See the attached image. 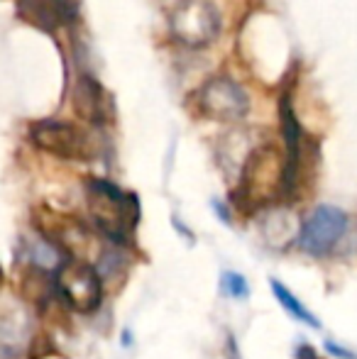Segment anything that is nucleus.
Returning <instances> with one entry per match:
<instances>
[{
    "label": "nucleus",
    "instance_id": "nucleus-6",
    "mask_svg": "<svg viewBox=\"0 0 357 359\" xmlns=\"http://www.w3.org/2000/svg\"><path fill=\"white\" fill-rule=\"evenodd\" d=\"M169 25L177 42L198 49L220 34V13L210 0H179Z\"/></svg>",
    "mask_w": 357,
    "mask_h": 359
},
{
    "label": "nucleus",
    "instance_id": "nucleus-12",
    "mask_svg": "<svg viewBox=\"0 0 357 359\" xmlns=\"http://www.w3.org/2000/svg\"><path fill=\"white\" fill-rule=\"evenodd\" d=\"M220 293L228 296L230 301H248L250 298V284L240 271H233V269H225L220 274Z\"/></svg>",
    "mask_w": 357,
    "mask_h": 359
},
{
    "label": "nucleus",
    "instance_id": "nucleus-9",
    "mask_svg": "<svg viewBox=\"0 0 357 359\" xmlns=\"http://www.w3.org/2000/svg\"><path fill=\"white\" fill-rule=\"evenodd\" d=\"M18 15L34 27L54 32L76 22L79 0H18Z\"/></svg>",
    "mask_w": 357,
    "mask_h": 359
},
{
    "label": "nucleus",
    "instance_id": "nucleus-2",
    "mask_svg": "<svg viewBox=\"0 0 357 359\" xmlns=\"http://www.w3.org/2000/svg\"><path fill=\"white\" fill-rule=\"evenodd\" d=\"M279 201H284V156L271 144L255 147L238 169L230 205L243 215H255Z\"/></svg>",
    "mask_w": 357,
    "mask_h": 359
},
{
    "label": "nucleus",
    "instance_id": "nucleus-13",
    "mask_svg": "<svg viewBox=\"0 0 357 359\" xmlns=\"http://www.w3.org/2000/svg\"><path fill=\"white\" fill-rule=\"evenodd\" d=\"M57 342H54V337L49 335L47 330H34L32 340H29L27 345V359H47L52 355H57Z\"/></svg>",
    "mask_w": 357,
    "mask_h": 359
},
{
    "label": "nucleus",
    "instance_id": "nucleus-5",
    "mask_svg": "<svg viewBox=\"0 0 357 359\" xmlns=\"http://www.w3.org/2000/svg\"><path fill=\"white\" fill-rule=\"evenodd\" d=\"M350 215L338 205H316L296 232V247L311 259H325L343 242Z\"/></svg>",
    "mask_w": 357,
    "mask_h": 359
},
{
    "label": "nucleus",
    "instance_id": "nucleus-14",
    "mask_svg": "<svg viewBox=\"0 0 357 359\" xmlns=\"http://www.w3.org/2000/svg\"><path fill=\"white\" fill-rule=\"evenodd\" d=\"M325 352H328V357H335V359H357V355L353 350H348V347H343L340 342H333V340H325Z\"/></svg>",
    "mask_w": 357,
    "mask_h": 359
},
{
    "label": "nucleus",
    "instance_id": "nucleus-15",
    "mask_svg": "<svg viewBox=\"0 0 357 359\" xmlns=\"http://www.w3.org/2000/svg\"><path fill=\"white\" fill-rule=\"evenodd\" d=\"M294 359H321V355L314 345H309V342H299V345L294 347Z\"/></svg>",
    "mask_w": 357,
    "mask_h": 359
},
{
    "label": "nucleus",
    "instance_id": "nucleus-4",
    "mask_svg": "<svg viewBox=\"0 0 357 359\" xmlns=\"http://www.w3.org/2000/svg\"><path fill=\"white\" fill-rule=\"evenodd\" d=\"M29 142L59 159L88 161L98 156V142L88 130L67 120H37L29 125Z\"/></svg>",
    "mask_w": 357,
    "mask_h": 359
},
{
    "label": "nucleus",
    "instance_id": "nucleus-16",
    "mask_svg": "<svg viewBox=\"0 0 357 359\" xmlns=\"http://www.w3.org/2000/svg\"><path fill=\"white\" fill-rule=\"evenodd\" d=\"M225 359H243V355H240V347H238V340H235L233 335L228 332V340H225Z\"/></svg>",
    "mask_w": 357,
    "mask_h": 359
},
{
    "label": "nucleus",
    "instance_id": "nucleus-11",
    "mask_svg": "<svg viewBox=\"0 0 357 359\" xmlns=\"http://www.w3.org/2000/svg\"><path fill=\"white\" fill-rule=\"evenodd\" d=\"M269 291H271V296L276 298V303L284 308V313L291 318V320L301 323V325L311 327V330H321V327H323V323L318 320V316H314V313L301 303V298L296 296L286 284H281V281H276V279H269Z\"/></svg>",
    "mask_w": 357,
    "mask_h": 359
},
{
    "label": "nucleus",
    "instance_id": "nucleus-7",
    "mask_svg": "<svg viewBox=\"0 0 357 359\" xmlns=\"http://www.w3.org/2000/svg\"><path fill=\"white\" fill-rule=\"evenodd\" d=\"M198 108L203 115L220 123L243 120L250 110V98L238 81L228 76H215L198 90Z\"/></svg>",
    "mask_w": 357,
    "mask_h": 359
},
{
    "label": "nucleus",
    "instance_id": "nucleus-3",
    "mask_svg": "<svg viewBox=\"0 0 357 359\" xmlns=\"http://www.w3.org/2000/svg\"><path fill=\"white\" fill-rule=\"evenodd\" d=\"M54 286H57V301L69 313L93 316L105 301V281L88 259L64 257L54 271Z\"/></svg>",
    "mask_w": 357,
    "mask_h": 359
},
{
    "label": "nucleus",
    "instance_id": "nucleus-1",
    "mask_svg": "<svg viewBox=\"0 0 357 359\" xmlns=\"http://www.w3.org/2000/svg\"><path fill=\"white\" fill-rule=\"evenodd\" d=\"M86 205L90 227L105 245L135 252V230L142 217L140 198L108 179L86 181Z\"/></svg>",
    "mask_w": 357,
    "mask_h": 359
},
{
    "label": "nucleus",
    "instance_id": "nucleus-8",
    "mask_svg": "<svg viewBox=\"0 0 357 359\" xmlns=\"http://www.w3.org/2000/svg\"><path fill=\"white\" fill-rule=\"evenodd\" d=\"M57 271V269H54ZM54 271L44 269L32 262H22L18 271V296L27 306H32L39 316L57 303V286H54Z\"/></svg>",
    "mask_w": 357,
    "mask_h": 359
},
{
    "label": "nucleus",
    "instance_id": "nucleus-10",
    "mask_svg": "<svg viewBox=\"0 0 357 359\" xmlns=\"http://www.w3.org/2000/svg\"><path fill=\"white\" fill-rule=\"evenodd\" d=\"M74 110L83 123L105 125L108 120V103H105V90L90 74H79L74 86Z\"/></svg>",
    "mask_w": 357,
    "mask_h": 359
},
{
    "label": "nucleus",
    "instance_id": "nucleus-17",
    "mask_svg": "<svg viewBox=\"0 0 357 359\" xmlns=\"http://www.w3.org/2000/svg\"><path fill=\"white\" fill-rule=\"evenodd\" d=\"M5 284V271H3V264H0V288Z\"/></svg>",
    "mask_w": 357,
    "mask_h": 359
}]
</instances>
